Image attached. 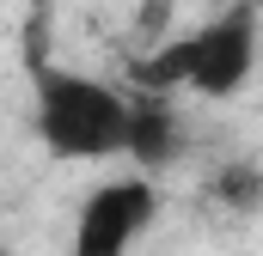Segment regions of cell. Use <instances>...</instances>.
<instances>
[{"label": "cell", "mask_w": 263, "mask_h": 256, "mask_svg": "<svg viewBox=\"0 0 263 256\" xmlns=\"http://www.w3.org/2000/svg\"><path fill=\"white\" fill-rule=\"evenodd\" d=\"M257 6L251 0H233L220 6L214 18H202L196 31H178L165 37L153 55L135 61V86L147 98H165V92H196V98H239L257 73Z\"/></svg>", "instance_id": "cell-1"}, {"label": "cell", "mask_w": 263, "mask_h": 256, "mask_svg": "<svg viewBox=\"0 0 263 256\" xmlns=\"http://www.w3.org/2000/svg\"><path fill=\"white\" fill-rule=\"evenodd\" d=\"M31 128H37V140H43L55 159H67V165L117 159V153H129L135 98H123L110 79L73 73V67H43V73H37Z\"/></svg>", "instance_id": "cell-2"}, {"label": "cell", "mask_w": 263, "mask_h": 256, "mask_svg": "<svg viewBox=\"0 0 263 256\" xmlns=\"http://www.w3.org/2000/svg\"><path fill=\"white\" fill-rule=\"evenodd\" d=\"M159 220V183L153 177H110L80 201L67 256H129Z\"/></svg>", "instance_id": "cell-3"}, {"label": "cell", "mask_w": 263, "mask_h": 256, "mask_svg": "<svg viewBox=\"0 0 263 256\" xmlns=\"http://www.w3.org/2000/svg\"><path fill=\"white\" fill-rule=\"evenodd\" d=\"M184 153V128H178V110L165 98H135V128H129V159L141 165V177H159L172 171Z\"/></svg>", "instance_id": "cell-4"}, {"label": "cell", "mask_w": 263, "mask_h": 256, "mask_svg": "<svg viewBox=\"0 0 263 256\" xmlns=\"http://www.w3.org/2000/svg\"><path fill=\"white\" fill-rule=\"evenodd\" d=\"M208 195H214L220 207H233V214H251L263 201V171L257 165H220V171L208 177Z\"/></svg>", "instance_id": "cell-5"}]
</instances>
